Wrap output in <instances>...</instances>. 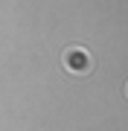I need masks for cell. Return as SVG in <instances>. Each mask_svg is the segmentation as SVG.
<instances>
[{
  "instance_id": "obj_1",
  "label": "cell",
  "mask_w": 128,
  "mask_h": 131,
  "mask_svg": "<svg viewBox=\"0 0 128 131\" xmlns=\"http://www.w3.org/2000/svg\"><path fill=\"white\" fill-rule=\"evenodd\" d=\"M64 67H67L70 73H79V76L90 73V67H93L90 52L82 50V47H67V50H64Z\"/></svg>"
},
{
  "instance_id": "obj_2",
  "label": "cell",
  "mask_w": 128,
  "mask_h": 131,
  "mask_svg": "<svg viewBox=\"0 0 128 131\" xmlns=\"http://www.w3.org/2000/svg\"><path fill=\"white\" fill-rule=\"evenodd\" d=\"M125 96H128V82H125Z\"/></svg>"
}]
</instances>
